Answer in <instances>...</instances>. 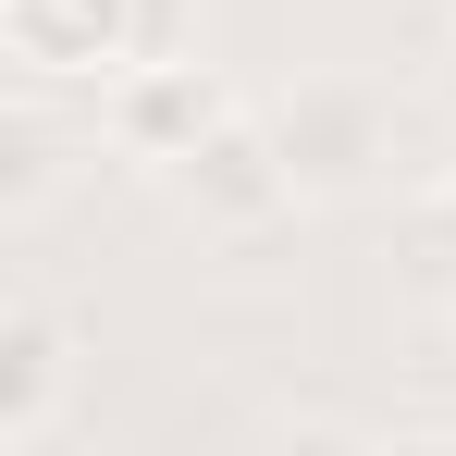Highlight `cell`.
Wrapping results in <instances>:
<instances>
[{
  "instance_id": "5",
  "label": "cell",
  "mask_w": 456,
  "mask_h": 456,
  "mask_svg": "<svg viewBox=\"0 0 456 456\" xmlns=\"http://www.w3.org/2000/svg\"><path fill=\"white\" fill-rule=\"evenodd\" d=\"M50 395H62V333H50V308H0V456L37 444V419H50Z\"/></svg>"
},
{
  "instance_id": "2",
  "label": "cell",
  "mask_w": 456,
  "mask_h": 456,
  "mask_svg": "<svg viewBox=\"0 0 456 456\" xmlns=\"http://www.w3.org/2000/svg\"><path fill=\"white\" fill-rule=\"evenodd\" d=\"M234 124V99H223V75L210 62H124V86H111V136H124V160H173L185 149H210Z\"/></svg>"
},
{
  "instance_id": "7",
  "label": "cell",
  "mask_w": 456,
  "mask_h": 456,
  "mask_svg": "<svg viewBox=\"0 0 456 456\" xmlns=\"http://www.w3.org/2000/svg\"><path fill=\"white\" fill-rule=\"evenodd\" d=\"M444 99H456V75H444Z\"/></svg>"
},
{
  "instance_id": "1",
  "label": "cell",
  "mask_w": 456,
  "mask_h": 456,
  "mask_svg": "<svg viewBox=\"0 0 456 456\" xmlns=\"http://www.w3.org/2000/svg\"><path fill=\"white\" fill-rule=\"evenodd\" d=\"M272 149H284V173H297V198H333V185H358L382 160V99L346 75H308L284 111H272Z\"/></svg>"
},
{
  "instance_id": "4",
  "label": "cell",
  "mask_w": 456,
  "mask_h": 456,
  "mask_svg": "<svg viewBox=\"0 0 456 456\" xmlns=\"http://www.w3.org/2000/svg\"><path fill=\"white\" fill-rule=\"evenodd\" d=\"M173 185H185V210H210L223 234L272 223V210H297V173H284V149H272V124H223L210 149L173 160Z\"/></svg>"
},
{
  "instance_id": "3",
  "label": "cell",
  "mask_w": 456,
  "mask_h": 456,
  "mask_svg": "<svg viewBox=\"0 0 456 456\" xmlns=\"http://www.w3.org/2000/svg\"><path fill=\"white\" fill-rule=\"evenodd\" d=\"M0 37L25 75H124L136 50V0H0Z\"/></svg>"
},
{
  "instance_id": "6",
  "label": "cell",
  "mask_w": 456,
  "mask_h": 456,
  "mask_svg": "<svg viewBox=\"0 0 456 456\" xmlns=\"http://www.w3.org/2000/svg\"><path fill=\"white\" fill-rule=\"evenodd\" d=\"M444 210H456V173H444Z\"/></svg>"
}]
</instances>
